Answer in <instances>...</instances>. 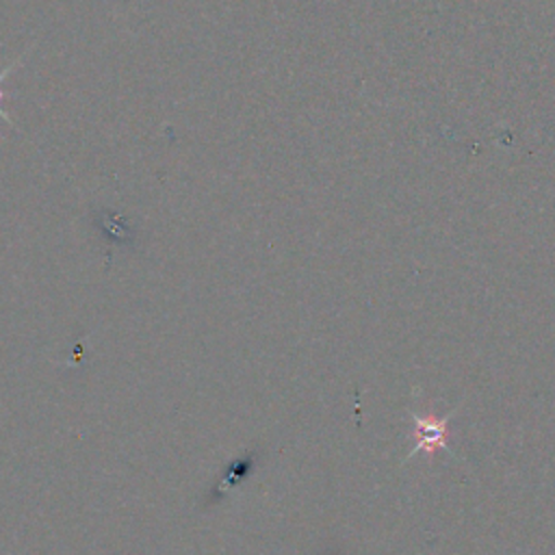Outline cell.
<instances>
[{"label":"cell","mask_w":555,"mask_h":555,"mask_svg":"<svg viewBox=\"0 0 555 555\" xmlns=\"http://www.w3.org/2000/svg\"><path fill=\"white\" fill-rule=\"evenodd\" d=\"M258 462H260V451H258V449L245 451L241 457H236L234 462H230V464L225 466V470L221 473L219 481L215 483V488L210 490V494H208V505L221 501L232 488H236V486H241L243 481H247V479L254 475Z\"/></svg>","instance_id":"6da1fadb"},{"label":"cell","mask_w":555,"mask_h":555,"mask_svg":"<svg viewBox=\"0 0 555 555\" xmlns=\"http://www.w3.org/2000/svg\"><path fill=\"white\" fill-rule=\"evenodd\" d=\"M447 423H449V416L442 418V421H421L414 416V425L418 429V442L414 447L412 453L421 451V449H434V447H442L444 442V431H447Z\"/></svg>","instance_id":"7a4b0ae2"},{"label":"cell","mask_w":555,"mask_h":555,"mask_svg":"<svg viewBox=\"0 0 555 555\" xmlns=\"http://www.w3.org/2000/svg\"><path fill=\"white\" fill-rule=\"evenodd\" d=\"M28 52H30V48H28L26 52H22V54H20V56L9 65V67H4V69L0 72V119H2L4 124H9L11 128H15V124H13L11 115L4 111V95H7V93H4V85H2V82H4V78H7V76H9V74H11V72H13V69H15V67H17V65L28 56Z\"/></svg>","instance_id":"3957f363"}]
</instances>
